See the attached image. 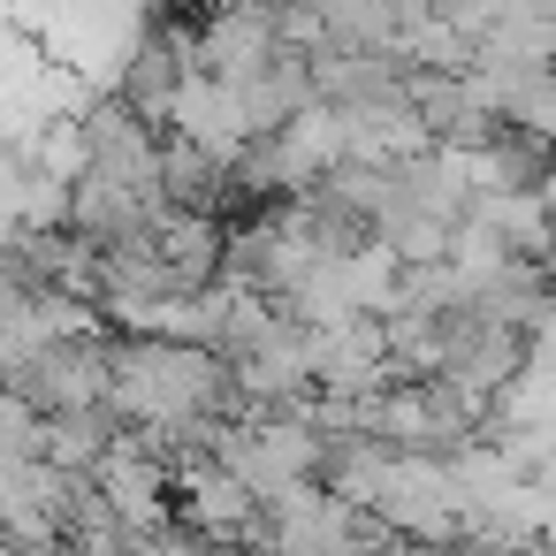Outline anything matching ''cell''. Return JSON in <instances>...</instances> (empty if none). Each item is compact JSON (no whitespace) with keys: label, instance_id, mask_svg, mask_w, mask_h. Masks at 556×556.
<instances>
[{"label":"cell","instance_id":"obj_1","mask_svg":"<svg viewBox=\"0 0 556 556\" xmlns=\"http://www.w3.org/2000/svg\"><path fill=\"white\" fill-rule=\"evenodd\" d=\"M0 381L31 412H85V404H108V389H115V343L92 328H70V336L39 343L31 358L0 366Z\"/></svg>","mask_w":556,"mask_h":556},{"label":"cell","instance_id":"obj_2","mask_svg":"<svg viewBox=\"0 0 556 556\" xmlns=\"http://www.w3.org/2000/svg\"><path fill=\"white\" fill-rule=\"evenodd\" d=\"M191 9H237V0H191Z\"/></svg>","mask_w":556,"mask_h":556}]
</instances>
